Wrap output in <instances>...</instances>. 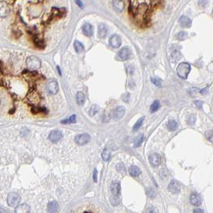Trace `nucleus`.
Instances as JSON below:
<instances>
[{"label": "nucleus", "instance_id": "f257e3e1", "mask_svg": "<svg viewBox=\"0 0 213 213\" xmlns=\"http://www.w3.org/2000/svg\"><path fill=\"white\" fill-rule=\"evenodd\" d=\"M190 71H191V66L187 62H181L177 67L178 75L184 79H187Z\"/></svg>", "mask_w": 213, "mask_h": 213}, {"label": "nucleus", "instance_id": "f03ea898", "mask_svg": "<svg viewBox=\"0 0 213 213\" xmlns=\"http://www.w3.org/2000/svg\"><path fill=\"white\" fill-rule=\"evenodd\" d=\"M26 65H27L29 69L32 70V71H35V70H38L40 67L41 61L36 56H30L26 59Z\"/></svg>", "mask_w": 213, "mask_h": 213}, {"label": "nucleus", "instance_id": "7ed1b4c3", "mask_svg": "<svg viewBox=\"0 0 213 213\" xmlns=\"http://www.w3.org/2000/svg\"><path fill=\"white\" fill-rule=\"evenodd\" d=\"M21 202V197L19 195L14 192H11L7 196V204L11 207H17L19 206Z\"/></svg>", "mask_w": 213, "mask_h": 213}, {"label": "nucleus", "instance_id": "20e7f679", "mask_svg": "<svg viewBox=\"0 0 213 213\" xmlns=\"http://www.w3.org/2000/svg\"><path fill=\"white\" fill-rule=\"evenodd\" d=\"M125 111H126V110H125V108L123 106H119V107H117L116 108H115V109L112 111V114H111L113 120H120V119L123 117V115H125Z\"/></svg>", "mask_w": 213, "mask_h": 213}, {"label": "nucleus", "instance_id": "39448f33", "mask_svg": "<svg viewBox=\"0 0 213 213\" xmlns=\"http://www.w3.org/2000/svg\"><path fill=\"white\" fill-rule=\"evenodd\" d=\"M90 135L87 134H81L77 135L75 139V141L76 142V144L79 145H84V144H87L90 141Z\"/></svg>", "mask_w": 213, "mask_h": 213}, {"label": "nucleus", "instance_id": "423d86ee", "mask_svg": "<svg viewBox=\"0 0 213 213\" xmlns=\"http://www.w3.org/2000/svg\"><path fill=\"white\" fill-rule=\"evenodd\" d=\"M118 56L120 57V59L122 60H127L131 56V50L128 47H123L122 49H120V51L118 52Z\"/></svg>", "mask_w": 213, "mask_h": 213}, {"label": "nucleus", "instance_id": "0eeeda50", "mask_svg": "<svg viewBox=\"0 0 213 213\" xmlns=\"http://www.w3.org/2000/svg\"><path fill=\"white\" fill-rule=\"evenodd\" d=\"M109 43H110L111 46L112 47L118 48L121 46L122 40H121V38H120V35H113L110 38Z\"/></svg>", "mask_w": 213, "mask_h": 213}, {"label": "nucleus", "instance_id": "6e6552de", "mask_svg": "<svg viewBox=\"0 0 213 213\" xmlns=\"http://www.w3.org/2000/svg\"><path fill=\"white\" fill-rule=\"evenodd\" d=\"M62 137V132L58 130H54L52 132H50L49 135V139L50 141H51L52 143H56Z\"/></svg>", "mask_w": 213, "mask_h": 213}, {"label": "nucleus", "instance_id": "1a4fd4ad", "mask_svg": "<svg viewBox=\"0 0 213 213\" xmlns=\"http://www.w3.org/2000/svg\"><path fill=\"white\" fill-rule=\"evenodd\" d=\"M10 13V7L8 6L7 2L4 1L1 2L0 4V16L2 18H5L7 17Z\"/></svg>", "mask_w": 213, "mask_h": 213}, {"label": "nucleus", "instance_id": "9d476101", "mask_svg": "<svg viewBox=\"0 0 213 213\" xmlns=\"http://www.w3.org/2000/svg\"><path fill=\"white\" fill-rule=\"evenodd\" d=\"M168 190L173 194H178L180 192V186L176 180H172L168 185Z\"/></svg>", "mask_w": 213, "mask_h": 213}, {"label": "nucleus", "instance_id": "9b49d317", "mask_svg": "<svg viewBox=\"0 0 213 213\" xmlns=\"http://www.w3.org/2000/svg\"><path fill=\"white\" fill-rule=\"evenodd\" d=\"M149 162H150V164H151V166L157 167V166L160 164V155H158V154H152V155L149 156Z\"/></svg>", "mask_w": 213, "mask_h": 213}, {"label": "nucleus", "instance_id": "f8f14e48", "mask_svg": "<svg viewBox=\"0 0 213 213\" xmlns=\"http://www.w3.org/2000/svg\"><path fill=\"white\" fill-rule=\"evenodd\" d=\"M47 90L50 94H56L59 91V84L55 80H50L47 84Z\"/></svg>", "mask_w": 213, "mask_h": 213}, {"label": "nucleus", "instance_id": "ddd939ff", "mask_svg": "<svg viewBox=\"0 0 213 213\" xmlns=\"http://www.w3.org/2000/svg\"><path fill=\"white\" fill-rule=\"evenodd\" d=\"M190 201L194 206H199L202 204V199L200 196L197 193H192L190 196Z\"/></svg>", "mask_w": 213, "mask_h": 213}, {"label": "nucleus", "instance_id": "4468645a", "mask_svg": "<svg viewBox=\"0 0 213 213\" xmlns=\"http://www.w3.org/2000/svg\"><path fill=\"white\" fill-rule=\"evenodd\" d=\"M108 33V26L105 24H100L98 27V35L100 38H104Z\"/></svg>", "mask_w": 213, "mask_h": 213}, {"label": "nucleus", "instance_id": "2eb2a0df", "mask_svg": "<svg viewBox=\"0 0 213 213\" xmlns=\"http://www.w3.org/2000/svg\"><path fill=\"white\" fill-rule=\"evenodd\" d=\"M111 191L112 192V194L115 196H119L120 195V191H121V187L120 184L119 182H113L111 185Z\"/></svg>", "mask_w": 213, "mask_h": 213}, {"label": "nucleus", "instance_id": "dca6fc26", "mask_svg": "<svg viewBox=\"0 0 213 213\" xmlns=\"http://www.w3.org/2000/svg\"><path fill=\"white\" fill-rule=\"evenodd\" d=\"M112 6L114 7V9L120 12L123 11L125 7L124 2H123V0H113Z\"/></svg>", "mask_w": 213, "mask_h": 213}, {"label": "nucleus", "instance_id": "f3484780", "mask_svg": "<svg viewBox=\"0 0 213 213\" xmlns=\"http://www.w3.org/2000/svg\"><path fill=\"white\" fill-rule=\"evenodd\" d=\"M180 25L183 26V27H185V28H187V27H190L191 25H192V21L191 19L188 18L186 15H182V16L180 18Z\"/></svg>", "mask_w": 213, "mask_h": 213}, {"label": "nucleus", "instance_id": "a211bd4d", "mask_svg": "<svg viewBox=\"0 0 213 213\" xmlns=\"http://www.w3.org/2000/svg\"><path fill=\"white\" fill-rule=\"evenodd\" d=\"M83 32L86 36H92L93 35V27L91 26V24L89 23H85L83 26Z\"/></svg>", "mask_w": 213, "mask_h": 213}, {"label": "nucleus", "instance_id": "6ab92c4d", "mask_svg": "<svg viewBox=\"0 0 213 213\" xmlns=\"http://www.w3.org/2000/svg\"><path fill=\"white\" fill-rule=\"evenodd\" d=\"M30 207L26 204H19V206H17L16 209H15V212L16 213H28L30 212Z\"/></svg>", "mask_w": 213, "mask_h": 213}, {"label": "nucleus", "instance_id": "aec40b11", "mask_svg": "<svg viewBox=\"0 0 213 213\" xmlns=\"http://www.w3.org/2000/svg\"><path fill=\"white\" fill-rule=\"evenodd\" d=\"M59 204L56 201H51L47 205V210L49 212H56L59 210Z\"/></svg>", "mask_w": 213, "mask_h": 213}, {"label": "nucleus", "instance_id": "412c9836", "mask_svg": "<svg viewBox=\"0 0 213 213\" xmlns=\"http://www.w3.org/2000/svg\"><path fill=\"white\" fill-rule=\"evenodd\" d=\"M140 172H141L139 170V168L136 166L133 165L129 168V173L132 176H138L140 174Z\"/></svg>", "mask_w": 213, "mask_h": 213}, {"label": "nucleus", "instance_id": "4be33fe9", "mask_svg": "<svg viewBox=\"0 0 213 213\" xmlns=\"http://www.w3.org/2000/svg\"><path fill=\"white\" fill-rule=\"evenodd\" d=\"M167 127H168V131L173 132V131H175V130L177 129L178 123L175 122V120H170V121L168 123Z\"/></svg>", "mask_w": 213, "mask_h": 213}, {"label": "nucleus", "instance_id": "5701e85b", "mask_svg": "<svg viewBox=\"0 0 213 213\" xmlns=\"http://www.w3.org/2000/svg\"><path fill=\"white\" fill-rule=\"evenodd\" d=\"M74 47H75V51L78 53H80L84 50V45H83V44H82V43L78 40H75L74 42Z\"/></svg>", "mask_w": 213, "mask_h": 213}, {"label": "nucleus", "instance_id": "b1692460", "mask_svg": "<svg viewBox=\"0 0 213 213\" xmlns=\"http://www.w3.org/2000/svg\"><path fill=\"white\" fill-rule=\"evenodd\" d=\"M143 141H144V135L143 134L139 135L135 139L134 146L135 147V148H139V147L141 146Z\"/></svg>", "mask_w": 213, "mask_h": 213}, {"label": "nucleus", "instance_id": "393cba45", "mask_svg": "<svg viewBox=\"0 0 213 213\" xmlns=\"http://www.w3.org/2000/svg\"><path fill=\"white\" fill-rule=\"evenodd\" d=\"M180 58H181V53L179 50H174L171 54V59L172 60V61L176 62V61L180 59Z\"/></svg>", "mask_w": 213, "mask_h": 213}, {"label": "nucleus", "instance_id": "a878e982", "mask_svg": "<svg viewBox=\"0 0 213 213\" xmlns=\"http://www.w3.org/2000/svg\"><path fill=\"white\" fill-rule=\"evenodd\" d=\"M101 156H102L103 160L108 161L111 158V151L107 148L104 149V150L103 151V152H102V154H101Z\"/></svg>", "mask_w": 213, "mask_h": 213}, {"label": "nucleus", "instance_id": "bb28decb", "mask_svg": "<svg viewBox=\"0 0 213 213\" xmlns=\"http://www.w3.org/2000/svg\"><path fill=\"white\" fill-rule=\"evenodd\" d=\"M76 99L77 103H79V105H83L85 102V96L84 95V93L82 92H78L76 95Z\"/></svg>", "mask_w": 213, "mask_h": 213}, {"label": "nucleus", "instance_id": "cd10ccee", "mask_svg": "<svg viewBox=\"0 0 213 213\" xmlns=\"http://www.w3.org/2000/svg\"><path fill=\"white\" fill-rule=\"evenodd\" d=\"M187 36H188L187 32H186V31H180V32L176 35V38H177V39H179V40L183 41L185 40V39L187 38Z\"/></svg>", "mask_w": 213, "mask_h": 213}, {"label": "nucleus", "instance_id": "c85d7f7f", "mask_svg": "<svg viewBox=\"0 0 213 213\" xmlns=\"http://www.w3.org/2000/svg\"><path fill=\"white\" fill-rule=\"evenodd\" d=\"M160 102H159L158 100H156L151 105V108H150V111H151V113L155 112V111H156L158 110L159 108H160Z\"/></svg>", "mask_w": 213, "mask_h": 213}, {"label": "nucleus", "instance_id": "c756f323", "mask_svg": "<svg viewBox=\"0 0 213 213\" xmlns=\"http://www.w3.org/2000/svg\"><path fill=\"white\" fill-rule=\"evenodd\" d=\"M99 109V108L98 106L93 105L91 108H90V111H89V115H91V116H93V115H95L96 113L98 112Z\"/></svg>", "mask_w": 213, "mask_h": 213}, {"label": "nucleus", "instance_id": "7c9ffc66", "mask_svg": "<svg viewBox=\"0 0 213 213\" xmlns=\"http://www.w3.org/2000/svg\"><path fill=\"white\" fill-rule=\"evenodd\" d=\"M116 169H117L119 172L122 173V174H125V172H126V169H125L124 165H123V163H118L117 165H116Z\"/></svg>", "mask_w": 213, "mask_h": 213}, {"label": "nucleus", "instance_id": "2f4dec72", "mask_svg": "<svg viewBox=\"0 0 213 213\" xmlns=\"http://www.w3.org/2000/svg\"><path fill=\"white\" fill-rule=\"evenodd\" d=\"M144 117L140 118V119L135 123V126L133 127V130H134V131H136V130L139 129V127H141V125L142 123H143V122H144Z\"/></svg>", "mask_w": 213, "mask_h": 213}, {"label": "nucleus", "instance_id": "473e14b6", "mask_svg": "<svg viewBox=\"0 0 213 213\" xmlns=\"http://www.w3.org/2000/svg\"><path fill=\"white\" fill-rule=\"evenodd\" d=\"M75 121H76V116L75 115H72L71 117H69V119H67V120H62V123H75Z\"/></svg>", "mask_w": 213, "mask_h": 213}, {"label": "nucleus", "instance_id": "72a5a7b5", "mask_svg": "<svg viewBox=\"0 0 213 213\" xmlns=\"http://www.w3.org/2000/svg\"><path fill=\"white\" fill-rule=\"evenodd\" d=\"M151 82L153 83L157 87H161L162 86V80L159 78H156V77H152L151 78Z\"/></svg>", "mask_w": 213, "mask_h": 213}, {"label": "nucleus", "instance_id": "f704fd0d", "mask_svg": "<svg viewBox=\"0 0 213 213\" xmlns=\"http://www.w3.org/2000/svg\"><path fill=\"white\" fill-rule=\"evenodd\" d=\"M147 193H148V197H150V198H155L156 196V192L154 191V189H152L151 187H150V188H148V192H147Z\"/></svg>", "mask_w": 213, "mask_h": 213}, {"label": "nucleus", "instance_id": "c9c22d12", "mask_svg": "<svg viewBox=\"0 0 213 213\" xmlns=\"http://www.w3.org/2000/svg\"><path fill=\"white\" fill-rule=\"evenodd\" d=\"M205 135H206V138L208 139L210 142H212L213 143V131L210 130V131H208V132L205 133Z\"/></svg>", "mask_w": 213, "mask_h": 213}, {"label": "nucleus", "instance_id": "e433bc0d", "mask_svg": "<svg viewBox=\"0 0 213 213\" xmlns=\"http://www.w3.org/2000/svg\"><path fill=\"white\" fill-rule=\"evenodd\" d=\"M198 4H199V7H205L208 4V0H199Z\"/></svg>", "mask_w": 213, "mask_h": 213}, {"label": "nucleus", "instance_id": "4c0bfd02", "mask_svg": "<svg viewBox=\"0 0 213 213\" xmlns=\"http://www.w3.org/2000/svg\"><path fill=\"white\" fill-rule=\"evenodd\" d=\"M195 121H196V117H195V115H191V117H190L189 120H188V123H189L190 124H192V123H194Z\"/></svg>", "mask_w": 213, "mask_h": 213}, {"label": "nucleus", "instance_id": "58836bf2", "mask_svg": "<svg viewBox=\"0 0 213 213\" xmlns=\"http://www.w3.org/2000/svg\"><path fill=\"white\" fill-rule=\"evenodd\" d=\"M93 180L95 183L97 182V170L96 169H95L93 172Z\"/></svg>", "mask_w": 213, "mask_h": 213}, {"label": "nucleus", "instance_id": "ea45409f", "mask_svg": "<svg viewBox=\"0 0 213 213\" xmlns=\"http://www.w3.org/2000/svg\"><path fill=\"white\" fill-rule=\"evenodd\" d=\"M195 104L196 105V107L198 108H200L202 107V104H203V102H200V101H195Z\"/></svg>", "mask_w": 213, "mask_h": 213}, {"label": "nucleus", "instance_id": "a19ab883", "mask_svg": "<svg viewBox=\"0 0 213 213\" xmlns=\"http://www.w3.org/2000/svg\"><path fill=\"white\" fill-rule=\"evenodd\" d=\"M208 89L204 88V89H202L201 91H200V93L203 94V95H205V94L208 93Z\"/></svg>", "mask_w": 213, "mask_h": 213}, {"label": "nucleus", "instance_id": "79ce46f5", "mask_svg": "<svg viewBox=\"0 0 213 213\" xmlns=\"http://www.w3.org/2000/svg\"><path fill=\"white\" fill-rule=\"evenodd\" d=\"M75 2H76L77 4L79 5V7H83V3H82V2L80 1V0H75Z\"/></svg>", "mask_w": 213, "mask_h": 213}, {"label": "nucleus", "instance_id": "37998d69", "mask_svg": "<svg viewBox=\"0 0 213 213\" xmlns=\"http://www.w3.org/2000/svg\"><path fill=\"white\" fill-rule=\"evenodd\" d=\"M194 212H203V210H200V209H195L194 211Z\"/></svg>", "mask_w": 213, "mask_h": 213}, {"label": "nucleus", "instance_id": "c03bdc74", "mask_svg": "<svg viewBox=\"0 0 213 213\" xmlns=\"http://www.w3.org/2000/svg\"><path fill=\"white\" fill-rule=\"evenodd\" d=\"M57 70L59 71V75H61V71H60V68H59V66L57 67Z\"/></svg>", "mask_w": 213, "mask_h": 213}, {"label": "nucleus", "instance_id": "a18cd8bd", "mask_svg": "<svg viewBox=\"0 0 213 213\" xmlns=\"http://www.w3.org/2000/svg\"><path fill=\"white\" fill-rule=\"evenodd\" d=\"M212 14H213V9H212Z\"/></svg>", "mask_w": 213, "mask_h": 213}]
</instances>
